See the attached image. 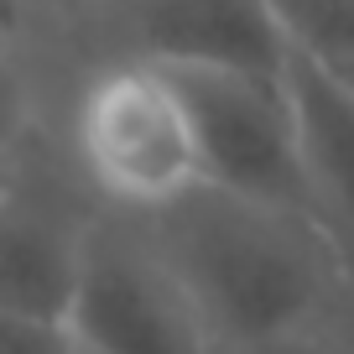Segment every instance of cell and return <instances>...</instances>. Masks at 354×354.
<instances>
[{
    "instance_id": "6da1fadb",
    "label": "cell",
    "mask_w": 354,
    "mask_h": 354,
    "mask_svg": "<svg viewBox=\"0 0 354 354\" xmlns=\"http://www.w3.org/2000/svg\"><path fill=\"white\" fill-rule=\"evenodd\" d=\"M136 224L198 302L224 354H277L328 328L354 297L349 250L313 214L203 183Z\"/></svg>"
},
{
    "instance_id": "7a4b0ae2",
    "label": "cell",
    "mask_w": 354,
    "mask_h": 354,
    "mask_svg": "<svg viewBox=\"0 0 354 354\" xmlns=\"http://www.w3.org/2000/svg\"><path fill=\"white\" fill-rule=\"evenodd\" d=\"M73 156L88 188L125 219H151L209 183L193 110L162 63L125 53L73 100Z\"/></svg>"
},
{
    "instance_id": "3957f363",
    "label": "cell",
    "mask_w": 354,
    "mask_h": 354,
    "mask_svg": "<svg viewBox=\"0 0 354 354\" xmlns=\"http://www.w3.org/2000/svg\"><path fill=\"white\" fill-rule=\"evenodd\" d=\"M68 328L84 354H224L136 219H94Z\"/></svg>"
},
{
    "instance_id": "277c9868",
    "label": "cell",
    "mask_w": 354,
    "mask_h": 354,
    "mask_svg": "<svg viewBox=\"0 0 354 354\" xmlns=\"http://www.w3.org/2000/svg\"><path fill=\"white\" fill-rule=\"evenodd\" d=\"M167 73L177 78V88L193 110L203 172H209L214 188L313 214L287 88L266 84V78H240V73H203V68H167Z\"/></svg>"
},
{
    "instance_id": "5b68a950",
    "label": "cell",
    "mask_w": 354,
    "mask_h": 354,
    "mask_svg": "<svg viewBox=\"0 0 354 354\" xmlns=\"http://www.w3.org/2000/svg\"><path fill=\"white\" fill-rule=\"evenodd\" d=\"M131 53L162 68H203L281 84L292 32L277 0H136Z\"/></svg>"
},
{
    "instance_id": "8992f818",
    "label": "cell",
    "mask_w": 354,
    "mask_h": 354,
    "mask_svg": "<svg viewBox=\"0 0 354 354\" xmlns=\"http://www.w3.org/2000/svg\"><path fill=\"white\" fill-rule=\"evenodd\" d=\"M94 219H78L47 193H16L0 203V313L68 323L84 281Z\"/></svg>"
},
{
    "instance_id": "52a82bcc",
    "label": "cell",
    "mask_w": 354,
    "mask_h": 354,
    "mask_svg": "<svg viewBox=\"0 0 354 354\" xmlns=\"http://www.w3.org/2000/svg\"><path fill=\"white\" fill-rule=\"evenodd\" d=\"M281 88H287L313 214L333 230L354 266V84L328 57L292 42Z\"/></svg>"
},
{
    "instance_id": "ba28073f",
    "label": "cell",
    "mask_w": 354,
    "mask_h": 354,
    "mask_svg": "<svg viewBox=\"0 0 354 354\" xmlns=\"http://www.w3.org/2000/svg\"><path fill=\"white\" fill-rule=\"evenodd\" d=\"M292 42L328 63H354V0H277Z\"/></svg>"
},
{
    "instance_id": "9c48e42d",
    "label": "cell",
    "mask_w": 354,
    "mask_h": 354,
    "mask_svg": "<svg viewBox=\"0 0 354 354\" xmlns=\"http://www.w3.org/2000/svg\"><path fill=\"white\" fill-rule=\"evenodd\" d=\"M26 125H32V78H26L16 47L0 37V151L16 156Z\"/></svg>"
},
{
    "instance_id": "30bf717a",
    "label": "cell",
    "mask_w": 354,
    "mask_h": 354,
    "mask_svg": "<svg viewBox=\"0 0 354 354\" xmlns=\"http://www.w3.org/2000/svg\"><path fill=\"white\" fill-rule=\"evenodd\" d=\"M0 354H84V344L68 323L0 313Z\"/></svg>"
},
{
    "instance_id": "8fae6325",
    "label": "cell",
    "mask_w": 354,
    "mask_h": 354,
    "mask_svg": "<svg viewBox=\"0 0 354 354\" xmlns=\"http://www.w3.org/2000/svg\"><path fill=\"white\" fill-rule=\"evenodd\" d=\"M277 354H354V339L339 328V323H328V328L308 333V339L287 344V349H277Z\"/></svg>"
},
{
    "instance_id": "7c38bea8",
    "label": "cell",
    "mask_w": 354,
    "mask_h": 354,
    "mask_svg": "<svg viewBox=\"0 0 354 354\" xmlns=\"http://www.w3.org/2000/svg\"><path fill=\"white\" fill-rule=\"evenodd\" d=\"M16 183H21V167H16V156H6L0 151V203L16 193Z\"/></svg>"
},
{
    "instance_id": "4fadbf2b",
    "label": "cell",
    "mask_w": 354,
    "mask_h": 354,
    "mask_svg": "<svg viewBox=\"0 0 354 354\" xmlns=\"http://www.w3.org/2000/svg\"><path fill=\"white\" fill-rule=\"evenodd\" d=\"M333 323H339V328H344V333H349V339H354V297H349V302H344V308H339V318H333Z\"/></svg>"
},
{
    "instance_id": "5bb4252c",
    "label": "cell",
    "mask_w": 354,
    "mask_h": 354,
    "mask_svg": "<svg viewBox=\"0 0 354 354\" xmlns=\"http://www.w3.org/2000/svg\"><path fill=\"white\" fill-rule=\"evenodd\" d=\"M333 68H344V78H349V84H354V63H333Z\"/></svg>"
}]
</instances>
